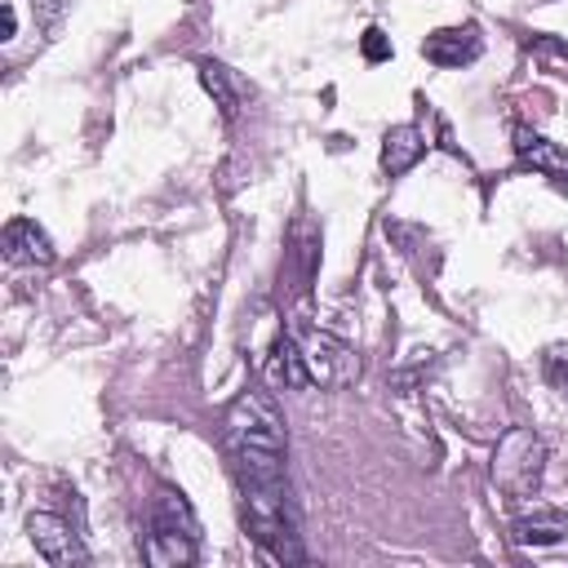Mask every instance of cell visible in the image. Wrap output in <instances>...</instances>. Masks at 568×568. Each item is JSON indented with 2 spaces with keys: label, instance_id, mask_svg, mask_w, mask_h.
Here are the masks:
<instances>
[{
  "label": "cell",
  "instance_id": "obj_1",
  "mask_svg": "<svg viewBox=\"0 0 568 568\" xmlns=\"http://www.w3.org/2000/svg\"><path fill=\"white\" fill-rule=\"evenodd\" d=\"M223 431L236 458L240 493H245V520L258 537V546L280 564H303V542L294 529V502H289V475H284V413L267 391H240L227 404Z\"/></svg>",
  "mask_w": 568,
  "mask_h": 568
},
{
  "label": "cell",
  "instance_id": "obj_2",
  "mask_svg": "<svg viewBox=\"0 0 568 568\" xmlns=\"http://www.w3.org/2000/svg\"><path fill=\"white\" fill-rule=\"evenodd\" d=\"M142 559L152 568H187L200 559V524L182 502V493H156L147 537H142Z\"/></svg>",
  "mask_w": 568,
  "mask_h": 568
},
{
  "label": "cell",
  "instance_id": "obj_3",
  "mask_svg": "<svg viewBox=\"0 0 568 568\" xmlns=\"http://www.w3.org/2000/svg\"><path fill=\"white\" fill-rule=\"evenodd\" d=\"M542 471H546V445L533 431H524V426H511L493 449V484L507 497H533Z\"/></svg>",
  "mask_w": 568,
  "mask_h": 568
},
{
  "label": "cell",
  "instance_id": "obj_4",
  "mask_svg": "<svg viewBox=\"0 0 568 568\" xmlns=\"http://www.w3.org/2000/svg\"><path fill=\"white\" fill-rule=\"evenodd\" d=\"M27 537H32V546L40 551V559H45V564H54V568H76V564H85V559H90V555H85V546H81V533L71 529L67 520L49 516V511L27 516Z\"/></svg>",
  "mask_w": 568,
  "mask_h": 568
},
{
  "label": "cell",
  "instance_id": "obj_5",
  "mask_svg": "<svg viewBox=\"0 0 568 568\" xmlns=\"http://www.w3.org/2000/svg\"><path fill=\"white\" fill-rule=\"evenodd\" d=\"M5 258L14 267H49L54 262V240L36 218H10L5 227Z\"/></svg>",
  "mask_w": 568,
  "mask_h": 568
},
{
  "label": "cell",
  "instance_id": "obj_6",
  "mask_svg": "<svg viewBox=\"0 0 568 568\" xmlns=\"http://www.w3.org/2000/svg\"><path fill=\"white\" fill-rule=\"evenodd\" d=\"M480 32L475 27H445V32H431L422 40V54L426 62H436V67H466L480 58Z\"/></svg>",
  "mask_w": 568,
  "mask_h": 568
},
{
  "label": "cell",
  "instance_id": "obj_7",
  "mask_svg": "<svg viewBox=\"0 0 568 568\" xmlns=\"http://www.w3.org/2000/svg\"><path fill=\"white\" fill-rule=\"evenodd\" d=\"M516 156H520V165H529V169H537L555 182H568V152L559 147V142L529 133V129H516Z\"/></svg>",
  "mask_w": 568,
  "mask_h": 568
},
{
  "label": "cell",
  "instance_id": "obj_8",
  "mask_svg": "<svg viewBox=\"0 0 568 568\" xmlns=\"http://www.w3.org/2000/svg\"><path fill=\"white\" fill-rule=\"evenodd\" d=\"M294 342H298L303 360H307L311 382H333L338 378V365H342V355H346L338 338H329L324 329H298Z\"/></svg>",
  "mask_w": 568,
  "mask_h": 568
},
{
  "label": "cell",
  "instance_id": "obj_9",
  "mask_svg": "<svg viewBox=\"0 0 568 568\" xmlns=\"http://www.w3.org/2000/svg\"><path fill=\"white\" fill-rule=\"evenodd\" d=\"M422 156H426V142H422V133H417L413 125H395V129H387V138H382V169H387L391 178L409 174Z\"/></svg>",
  "mask_w": 568,
  "mask_h": 568
},
{
  "label": "cell",
  "instance_id": "obj_10",
  "mask_svg": "<svg viewBox=\"0 0 568 568\" xmlns=\"http://www.w3.org/2000/svg\"><path fill=\"white\" fill-rule=\"evenodd\" d=\"M271 374H275L284 387H311V374H307V360H303V351H298L294 333H280V338H275Z\"/></svg>",
  "mask_w": 568,
  "mask_h": 568
},
{
  "label": "cell",
  "instance_id": "obj_11",
  "mask_svg": "<svg viewBox=\"0 0 568 568\" xmlns=\"http://www.w3.org/2000/svg\"><path fill=\"white\" fill-rule=\"evenodd\" d=\"M200 81H204V90L213 94V103L223 107V116H227V120L240 111V94H236V85H232V71H227L223 62L204 58V62H200Z\"/></svg>",
  "mask_w": 568,
  "mask_h": 568
},
{
  "label": "cell",
  "instance_id": "obj_12",
  "mask_svg": "<svg viewBox=\"0 0 568 568\" xmlns=\"http://www.w3.org/2000/svg\"><path fill=\"white\" fill-rule=\"evenodd\" d=\"M516 537H520L524 546H555V542L568 537V524H564V516L542 511V516H533V520H520V524H516Z\"/></svg>",
  "mask_w": 568,
  "mask_h": 568
},
{
  "label": "cell",
  "instance_id": "obj_13",
  "mask_svg": "<svg viewBox=\"0 0 568 568\" xmlns=\"http://www.w3.org/2000/svg\"><path fill=\"white\" fill-rule=\"evenodd\" d=\"M360 54H365L369 62H387V58L395 54V45H391V36H387L382 27H369V32L360 36Z\"/></svg>",
  "mask_w": 568,
  "mask_h": 568
},
{
  "label": "cell",
  "instance_id": "obj_14",
  "mask_svg": "<svg viewBox=\"0 0 568 568\" xmlns=\"http://www.w3.org/2000/svg\"><path fill=\"white\" fill-rule=\"evenodd\" d=\"M62 10H67V0H32V19L40 23V32H49V27H58V19H62Z\"/></svg>",
  "mask_w": 568,
  "mask_h": 568
},
{
  "label": "cell",
  "instance_id": "obj_15",
  "mask_svg": "<svg viewBox=\"0 0 568 568\" xmlns=\"http://www.w3.org/2000/svg\"><path fill=\"white\" fill-rule=\"evenodd\" d=\"M546 378L559 387V395L568 400V351H551L546 355Z\"/></svg>",
  "mask_w": 568,
  "mask_h": 568
},
{
  "label": "cell",
  "instance_id": "obj_16",
  "mask_svg": "<svg viewBox=\"0 0 568 568\" xmlns=\"http://www.w3.org/2000/svg\"><path fill=\"white\" fill-rule=\"evenodd\" d=\"M19 36V5H14V0H5V5H0V40H14Z\"/></svg>",
  "mask_w": 568,
  "mask_h": 568
}]
</instances>
